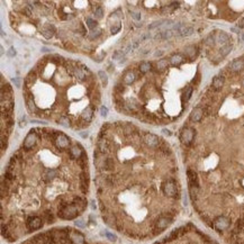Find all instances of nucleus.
Listing matches in <instances>:
<instances>
[{
    "mask_svg": "<svg viewBox=\"0 0 244 244\" xmlns=\"http://www.w3.org/2000/svg\"><path fill=\"white\" fill-rule=\"evenodd\" d=\"M59 124L61 125V126H63V127H70V119H69V117L66 116H61L60 117V119H59Z\"/></svg>",
    "mask_w": 244,
    "mask_h": 244,
    "instance_id": "7c9ffc66",
    "label": "nucleus"
},
{
    "mask_svg": "<svg viewBox=\"0 0 244 244\" xmlns=\"http://www.w3.org/2000/svg\"><path fill=\"white\" fill-rule=\"evenodd\" d=\"M179 6V2H172L171 5L169 6H164L162 9H161V12L162 14H164V15H167V14H170V12H172L177 7Z\"/></svg>",
    "mask_w": 244,
    "mask_h": 244,
    "instance_id": "b1692460",
    "label": "nucleus"
},
{
    "mask_svg": "<svg viewBox=\"0 0 244 244\" xmlns=\"http://www.w3.org/2000/svg\"><path fill=\"white\" fill-rule=\"evenodd\" d=\"M55 144L59 148H66L70 144V138L64 134H60L55 140Z\"/></svg>",
    "mask_w": 244,
    "mask_h": 244,
    "instance_id": "9b49d317",
    "label": "nucleus"
},
{
    "mask_svg": "<svg viewBox=\"0 0 244 244\" xmlns=\"http://www.w3.org/2000/svg\"><path fill=\"white\" fill-rule=\"evenodd\" d=\"M23 12H24L26 16H31L32 15L31 7H29V6H26V7H24V9H23Z\"/></svg>",
    "mask_w": 244,
    "mask_h": 244,
    "instance_id": "09e8293b",
    "label": "nucleus"
},
{
    "mask_svg": "<svg viewBox=\"0 0 244 244\" xmlns=\"http://www.w3.org/2000/svg\"><path fill=\"white\" fill-rule=\"evenodd\" d=\"M184 54L188 56V57H193V56L197 54V49L195 46H188L186 47L184 50Z\"/></svg>",
    "mask_w": 244,
    "mask_h": 244,
    "instance_id": "c85d7f7f",
    "label": "nucleus"
},
{
    "mask_svg": "<svg viewBox=\"0 0 244 244\" xmlns=\"http://www.w3.org/2000/svg\"><path fill=\"white\" fill-rule=\"evenodd\" d=\"M100 114H101V116L106 117L107 115H108V108L105 106H102L101 108H100Z\"/></svg>",
    "mask_w": 244,
    "mask_h": 244,
    "instance_id": "8fccbe9b",
    "label": "nucleus"
},
{
    "mask_svg": "<svg viewBox=\"0 0 244 244\" xmlns=\"http://www.w3.org/2000/svg\"><path fill=\"white\" fill-rule=\"evenodd\" d=\"M54 33H55V27L53 25H51V24L46 25L45 27H43V29H42V35L44 36L46 40L52 38L53 35H54Z\"/></svg>",
    "mask_w": 244,
    "mask_h": 244,
    "instance_id": "4468645a",
    "label": "nucleus"
},
{
    "mask_svg": "<svg viewBox=\"0 0 244 244\" xmlns=\"http://www.w3.org/2000/svg\"><path fill=\"white\" fill-rule=\"evenodd\" d=\"M138 45H140V42H133V43H131L129 45L126 47V50L124 51V53L126 54V53H128V52H131V51H134L136 47H138Z\"/></svg>",
    "mask_w": 244,
    "mask_h": 244,
    "instance_id": "4c0bfd02",
    "label": "nucleus"
},
{
    "mask_svg": "<svg viewBox=\"0 0 244 244\" xmlns=\"http://www.w3.org/2000/svg\"><path fill=\"white\" fill-rule=\"evenodd\" d=\"M231 225V219L226 216H218L214 220V227L218 231H225Z\"/></svg>",
    "mask_w": 244,
    "mask_h": 244,
    "instance_id": "20e7f679",
    "label": "nucleus"
},
{
    "mask_svg": "<svg viewBox=\"0 0 244 244\" xmlns=\"http://www.w3.org/2000/svg\"><path fill=\"white\" fill-rule=\"evenodd\" d=\"M25 99H26V102H27V106H28V109H29L32 112H35L36 106H35V102L33 101V98H28V97L25 95Z\"/></svg>",
    "mask_w": 244,
    "mask_h": 244,
    "instance_id": "c756f323",
    "label": "nucleus"
},
{
    "mask_svg": "<svg viewBox=\"0 0 244 244\" xmlns=\"http://www.w3.org/2000/svg\"><path fill=\"white\" fill-rule=\"evenodd\" d=\"M83 153L85 152H83V150H82L80 145H74V146H72L70 148V155L73 159H80Z\"/></svg>",
    "mask_w": 244,
    "mask_h": 244,
    "instance_id": "f3484780",
    "label": "nucleus"
},
{
    "mask_svg": "<svg viewBox=\"0 0 244 244\" xmlns=\"http://www.w3.org/2000/svg\"><path fill=\"white\" fill-rule=\"evenodd\" d=\"M74 76L79 79V80H81V81H83L85 79H86V73H85V71L82 70L81 68H74Z\"/></svg>",
    "mask_w": 244,
    "mask_h": 244,
    "instance_id": "bb28decb",
    "label": "nucleus"
},
{
    "mask_svg": "<svg viewBox=\"0 0 244 244\" xmlns=\"http://www.w3.org/2000/svg\"><path fill=\"white\" fill-rule=\"evenodd\" d=\"M161 55H163V51H157L155 53H154V56H155V57L161 56Z\"/></svg>",
    "mask_w": 244,
    "mask_h": 244,
    "instance_id": "4d7b16f0",
    "label": "nucleus"
},
{
    "mask_svg": "<svg viewBox=\"0 0 244 244\" xmlns=\"http://www.w3.org/2000/svg\"><path fill=\"white\" fill-rule=\"evenodd\" d=\"M80 134H81L82 137H85V138L88 137V133H87V134H86V133H80Z\"/></svg>",
    "mask_w": 244,
    "mask_h": 244,
    "instance_id": "052dcab7",
    "label": "nucleus"
},
{
    "mask_svg": "<svg viewBox=\"0 0 244 244\" xmlns=\"http://www.w3.org/2000/svg\"><path fill=\"white\" fill-rule=\"evenodd\" d=\"M173 34H174V32L173 31H161L160 33H158L157 35L154 36V38L155 40H169V38H171L173 36Z\"/></svg>",
    "mask_w": 244,
    "mask_h": 244,
    "instance_id": "6ab92c4d",
    "label": "nucleus"
},
{
    "mask_svg": "<svg viewBox=\"0 0 244 244\" xmlns=\"http://www.w3.org/2000/svg\"><path fill=\"white\" fill-rule=\"evenodd\" d=\"M69 240L71 244H85V236L80 232L72 231L69 233Z\"/></svg>",
    "mask_w": 244,
    "mask_h": 244,
    "instance_id": "6e6552de",
    "label": "nucleus"
},
{
    "mask_svg": "<svg viewBox=\"0 0 244 244\" xmlns=\"http://www.w3.org/2000/svg\"><path fill=\"white\" fill-rule=\"evenodd\" d=\"M86 23H87V26L91 29V31H93V29H96L97 28V21H95V19H92V18H87V21H86Z\"/></svg>",
    "mask_w": 244,
    "mask_h": 244,
    "instance_id": "72a5a7b5",
    "label": "nucleus"
},
{
    "mask_svg": "<svg viewBox=\"0 0 244 244\" xmlns=\"http://www.w3.org/2000/svg\"><path fill=\"white\" fill-rule=\"evenodd\" d=\"M72 204H74L76 207H78L80 213L83 212L87 207V200L85 198H82V197H74L73 200H72Z\"/></svg>",
    "mask_w": 244,
    "mask_h": 244,
    "instance_id": "dca6fc26",
    "label": "nucleus"
},
{
    "mask_svg": "<svg viewBox=\"0 0 244 244\" xmlns=\"http://www.w3.org/2000/svg\"><path fill=\"white\" fill-rule=\"evenodd\" d=\"M26 225H27L29 231H36V229H40L43 226V220L38 216H31L27 219Z\"/></svg>",
    "mask_w": 244,
    "mask_h": 244,
    "instance_id": "423d86ee",
    "label": "nucleus"
},
{
    "mask_svg": "<svg viewBox=\"0 0 244 244\" xmlns=\"http://www.w3.org/2000/svg\"><path fill=\"white\" fill-rule=\"evenodd\" d=\"M121 28H122V25H121V23H118L116 26H112V28H110V33L112 34H117L118 32L121 31Z\"/></svg>",
    "mask_w": 244,
    "mask_h": 244,
    "instance_id": "c03bdc74",
    "label": "nucleus"
},
{
    "mask_svg": "<svg viewBox=\"0 0 244 244\" xmlns=\"http://www.w3.org/2000/svg\"><path fill=\"white\" fill-rule=\"evenodd\" d=\"M193 137H195V131L190 127H186L182 129V132L180 134V140L183 144L189 145L190 143L193 142Z\"/></svg>",
    "mask_w": 244,
    "mask_h": 244,
    "instance_id": "39448f33",
    "label": "nucleus"
},
{
    "mask_svg": "<svg viewBox=\"0 0 244 244\" xmlns=\"http://www.w3.org/2000/svg\"><path fill=\"white\" fill-rule=\"evenodd\" d=\"M124 55H125V53L123 51H115L114 52V54H112V59L114 60H124L125 57H124Z\"/></svg>",
    "mask_w": 244,
    "mask_h": 244,
    "instance_id": "58836bf2",
    "label": "nucleus"
},
{
    "mask_svg": "<svg viewBox=\"0 0 244 244\" xmlns=\"http://www.w3.org/2000/svg\"><path fill=\"white\" fill-rule=\"evenodd\" d=\"M132 17L135 21H140L141 19V14L137 12V11H132Z\"/></svg>",
    "mask_w": 244,
    "mask_h": 244,
    "instance_id": "3c124183",
    "label": "nucleus"
},
{
    "mask_svg": "<svg viewBox=\"0 0 244 244\" xmlns=\"http://www.w3.org/2000/svg\"><path fill=\"white\" fill-rule=\"evenodd\" d=\"M171 222H172V218H171L170 216H161V217L155 222V225H154L155 231H157V232H162L163 229H165L169 225L171 224Z\"/></svg>",
    "mask_w": 244,
    "mask_h": 244,
    "instance_id": "0eeeda50",
    "label": "nucleus"
},
{
    "mask_svg": "<svg viewBox=\"0 0 244 244\" xmlns=\"http://www.w3.org/2000/svg\"><path fill=\"white\" fill-rule=\"evenodd\" d=\"M100 35H101V29L97 27L96 29H93V31H91L90 33H89V35H88V37H89L90 40H95V38H97V37H99Z\"/></svg>",
    "mask_w": 244,
    "mask_h": 244,
    "instance_id": "2f4dec72",
    "label": "nucleus"
},
{
    "mask_svg": "<svg viewBox=\"0 0 244 244\" xmlns=\"http://www.w3.org/2000/svg\"><path fill=\"white\" fill-rule=\"evenodd\" d=\"M81 117L83 118L85 122H87V123L90 122V121L92 119V117H93V110H92L91 107H87V108H85L81 114Z\"/></svg>",
    "mask_w": 244,
    "mask_h": 244,
    "instance_id": "aec40b11",
    "label": "nucleus"
},
{
    "mask_svg": "<svg viewBox=\"0 0 244 244\" xmlns=\"http://www.w3.org/2000/svg\"><path fill=\"white\" fill-rule=\"evenodd\" d=\"M93 14H95V16H96L98 19H100V18H102V16H104V10H102L101 7H97V8L93 9Z\"/></svg>",
    "mask_w": 244,
    "mask_h": 244,
    "instance_id": "a19ab883",
    "label": "nucleus"
},
{
    "mask_svg": "<svg viewBox=\"0 0 244 244\" xmlns=\"http://www.w3.org/2000/svg\"><path fill=\"white\" fill-rule=\"evenodd\" d=\"M151 69H152V64H151L150 62H142V63L140 64V71L142 72V73H146V72H148Z\"/></svg>",
    "mask_w": 244,
    "mask_h": 244,
    "instance_id": "cd10ccee",
    "label": "nucleus"
},
{
    "mask_svg": "<svg viewBox=\"0 0 244 244\" xmlns=\"http://www.w3.org/2000/svg\"><path fill=\"white\" fill-rule=\"evenodd\" d=\"M182 62H183V57L182 55H180V54H174V55H172L170 57V63H171L172 65H179V64H181Z\"/></svg>",
    "mask_w": 244,
    "mask_h": 244,
    "instance_id": "393cba45",
    "label": "nucleus"
},
{
    "mask_svg": "<svg viewBox=\"0 0 244 244\" xmlns=\"http://www.w3.org/2000/svg\"><path fill=\"white\" fill-rule=\"evenodd\" d=\"M191 93H193V88L189 87V88L186 89V92L183 93V100H184V101H188L189 99H190V97H191Z\"/></svg>",
    "mask_w": 244,
    "mask_h": 244,
    "instance_id": "ea45409f",
    "label": "nucleus"
},
{
    "mask_svg": "<svg viewBox=\"0 0 244 244\" xmlns=\"http://www.w3.org/2000/svg\"><path fill=\"white\" fill-rule=\"evenodd\" d=\"M214 37H215V41L219 43V44L226 45V44H229V36L225 32H217L216 35H214Z\"/></svg>",
    "mask_w": 244,
    "mask_h": 244,
    "instance_id": "ddd939ff",
    "label": "nucleus"
},
{
    "mask_svg": "<svg viewBox=\"0 0 244 244\" xmlns=\"http://www.w3.org/2000/svg\"><path fill=\"white\" fill-rule=\"evenodd\" d=\"M187 176H188L189 187H197V188H199L197 173L195 172V171H193V170H188V171H187Z\"/></svg>",
    "mask_w": 244,
    "mask_h": 244,
    "instance_id": "f8f14e48",
    "label": "nucleus"
},
{
    "mask_svg": "<svg viewBox=\"0 0 244 244\" xmlns=\"http://www.w3.org/2000/svg\"><path fill=\"white\" fill-rule=\"evenodd\" d=\"M36 141H37V136H36V134L34 133V131L32 129L31 132H29V134L26 136L25 141H24V148H26V150L32 148L35 145Z\"/></svg>",
    "mask_w": 244,
    "mask_h": 244,
    "instance_id": "1a4fd4ad",
    "label": "nucleus"
},
{
    "mask_svg": "<svg viewBox=\"0 0 244 244\" xmlns=\"http://www.w3.org/2000/svg\"><path fill=\"white\" fill-rule=\"evenodd\" d=\"M26 124H27V123H26L25 118H24V119H23V121H21V123H19V126H21V127H25Z\"/></svg>",
    "mask_w": 244,
    "mask_h": 244,
    "instance_id": "6e6d98bb",
    "label": "nucleus"
},
{
    "mask_svg": "<svg viewBox=\"0 0 244 244\" xmlns=\"http://www.w3.org/2000/svg\"><path fill=\"white\" fill-rule=\"evenodd\" d=\"M229 68H231L232 71H240V70H242V69H244V60H242V59L235 60V61L231 63Z\"/></svg>",
    "mask_w": 244,
    "mask_h": 244,
    "instance_id": "412c9836",
    "label": "nucleus"
},
{
    "mask_svg": "<svg viewBox=\"0 0 244 244\" xmlns=\"http://www.w3.org/2000/svg\"><path fill=\"white\" fill-rule=\"evenodd\" d=\"M115 90H116L117 92H119V93H122V92L124 91V87H123L122 85H117L116 88H115Z\"/></svg>",
    "mask_w": 244,
    "mask_h": 244,
    "instance_id": "603ef678",
    "label": "nucleus"
},
{
    "mask_svg": "<svg viewBox=\"0 0 244 244\" xmlns=\"http://www.w3.org/2000/svg\"><path fill=\"white\" fill-rule=\"evenodd\" d=\"M79 160V164H80V167H81L82 169H86L87 167V163H88V158H87L86 153H83L81 155V158L78 159Z\"/></svg>",
    "mask_w": 244,
    "mask_h": 244,
    "instance_id": "f704fd0d",
    "label": "nucleus"
},
{
    "mask_svg": "<svg viewBox=\"0 0 244 244\" xmlns=\"http://www.w3.org/2000/svg\"><path fill=\"white\" fill-rule=\"evenodd\" d=\"M98 76H100V79H101V81H102V85L106 87L107 83H108V78H107V74L104 71H99L98 72Z\"/></svg>",
    "mask_w": 244,
    "mask_h": 244,
    "instance_id": "79ce46f5",
    "label": "nucleus"
},
{
    "mask_svg": "<svg viewBox=\"0 0 244 244\" xmlns=\"http://www.w3.org/2000/svg\"><path fill=\"white\" fill-rule=\"evenodd\" d=\"M43 217H44V219H45L47 223H53V222H54V217H53V215H52L51 212H49V210L44 212Z\"/></svg>",
    "mask_w": 244,
    "mask_h": 244,
    "instance_id": "e433bc0d",
    "label": "nucleus"
},
{
    "mask_svg": "<svg viewBox=\"0 0 244 244\" xmlns=\"http://www.w3.org/2000/svg\"><path fill=\"white\" fill-rule=\"evenodd\" d=\"M91 208L92 209H96V205H95V201H93V200L91 201Z\"/></svg>",
    "mask_w": 244,
    "mask_h": 244,
    "instance_id": "680f3d73",
    "label": "nucleus"
},
{
    "mask_svg": "<svg viewBox=\"0 0 244 244\" xmlns=\"http://www.w3.org/2000/svg\"><path fill=\"white\" fill-rule=\"evenodd\" d=\"M148 38H150V34H145V35H143L142 37H141V41H144V40H148Z\"/></svg>",
    "mask_w": 244,
    "mask_h": 244,
    "instance_id": "13d9d810",
    "label": "nucleus"
},
{
    "mask_svg": "<svg viewBox=\"0 0 244 244\" xmlns=\"http://www.w3.org/2000/svg\"><path fill=\"white\" fill-rule=\"evenodd\" d=\"M168 65H169L168 60H164V59H163V60H160V61L157 63V68L160 69V70H164V69H167Z\"/></svg>",
    "mask_w": 244,
    "mask_h": 244,
    "instance_id": "c9c22d12",
    "label": "nucleus"
},
{
    "mask_svg": "<svg viewBox=\"0 0 244 244\" xmlns=\"http://www.w3.org/2000/svg\"><path fill=\"white\" fill-rule=\"evenodd\" d=\"M12 82L15 83L16 87H19V86H21V83H19V78H14V79H12Z\"/></svg>",
    "mask_w": 244,
    "mask_h": 244,
    "instance_id": "864d4df0",
    "label": "nucleus"
},
{
    "mask_svg": "<svg viewBox=\"0 0 244 244\" xmlns=\"http://www.w3.org/2000/svg\"><path fill=\"white\" fill-rule=\"evenodd\" d=\"M241 40H242V41H244V33L242 34V36H241Z\"/></svg>",
    "mask_w": 244,
    "mask_h": 244,
    "instance_id": "0e129e2a",
    "label": "nucleus"
},
{
    "mask_svg": "<svg viewBox=\"0 0 244 244\" xmlns=\"http://www.w3.org/2000/svg\"><path fill=\"white\" fill-rule=\"evenodd\" d=\"M74 224H76V226H78V227H81V229H83V227L86 226V223H85V220H83V219H76V222H74Z\"/></svg>",
    "mask_w": 244,
    "mask_h": 244,
    "instance_id": "49530a36",
    "label": "nucleus"
},
{
    "mask_svg": "<svg viewBox=\"0 0 244 244\" xmlns=\"http://www.w3.org/2000/svg\"><path fill=\"white\" fill-rule=\"evenodd\" d=\"M232 49H233L232 44H226V45H224L223 47L220 49V55H222V56H226L229 53V52L232 51Z\"/></svg>",
    "mask_w": 244,
    "mask_h": 244,
    "instance_id": "473e14b6",
    "label": "nucleus"
},
{
    "mask_svg": "<svg viewBox=\"0 0 244 244\" xmlns=\"http://www.w3.org/2000/svg\"><path fill=\"white\" fill-rule=\"evenodd\" d=\"M173 32H176L181 37H187V36L193 35L195 33V29L191 26L182 25V24H174L173 25Z\"/></svg>",
    "mask_w": 244,
    "mask_h": 244,
    "instance_id": "f03ea898",
    "label": "nucleus"
},
{
    "mask_svg": "<svg viewBox=\"0 0 244 244\" xmlns=\"http://www.w3.org/2000/svg\"><path fill=\"white\" fill-rule=\"evenodd\" d=\"M162 190L164 195L168 196V197H176L177 193H178L177 186H176V182L173 180H168V181H165L163 183Z\"/></svg>",
    "mask_w": 244,
    "mask_h": 244,
    "instance_id": "7ed1b4c3",
    "label": "nucleus"
},
{
    "mask_svg": "<svg viewBox=\"0 0 244 244\" xmlns=\"http://www.w3.org/2000/svg\"><path fill=\"white\" fill-rule=\"evenodd\" d=\"M239 26H240V27H243V26H244V18H242V19H241Z\"/></svg>",
    "mask_w": 244,
    "mask_h": 244,
    "instance_id": "bf43d9fd",
    "label": "nucleus"
},
{
    "mask_svg": "<svg viewBox=\"0 0 244 244\" xmlns=\"http://www.w3.org/2000/svg\"><path fill=\"white\" fill-rule=\"evenodd\" d=\"M135 79H136V76H135V73L132 71L127 72L126 74H125V76H124V82L126 83V85H132L133 82L135 81Z\"/></svg>",
    "mask_w": 244,
    "mask_h": 244,
    "instance_id": "a878e982",
    "label": "nucleus"
},
{
    "mask_svg": "<svg viewBox=\"0 0 244 244\" xmlns=\"http://www.w3.org/2000/svg\"><path fill=\"white\" fill-rule=\"evenodd\" d=\"M164 21H154V23H152L151 25H148V29H153V28H157V27H161V26L164 24Z\"/></svg>",
    "mask_w": 244,
    "mask_h": 244,
    "instance_id": "37998d69",
    "label": "nucleus"
},
{
    "mask_svg": "<svg viewBox=\"0 0 244 244\" xmlns=\"http://www.w3.org/2000/svg\"><path fill=\"white\" fill-rule=\"evenodd\" d=\"M203 109L201 108H195L193 112H191V114H190V119L193 121V122L197 123L199 122L200 119H201V117H203Z\"/></svg>",
    "mask_w": 244,
    "mask_h": 244,
    "instance_id": "a211bd4d",
    "label": "nucleus"
},
{
    "mask_svg": "<svg viewBox=\"0 0 244 244\" xmlns=\"http://www.w3.org/2000/svg\"><path fill=\"white\" fill-rule=\"evenodd\" d=\"M7 55L9 56V57H15V55H16V50L11 46L10 49L7 51Z\"/></svg>",
    "mask_w": 244,
    "mask_h": 244,
    "instance_id": "de8ad7c7",
    "label": "nucleus"
},
{
    "mask_svg": "<svg viewBox=\"0 0 244 244\" xmlns=\"http://www.w3.org/2000/svg\"><path fill=\"white\" fill-rule=\"evenodd\" d=\"M162 132H163V134L167 135V136H171V135H172L171 131H169V129H162Z\"/></svg>",
    "mask_w": 244,
    "mask_h": 244,
    "instance_id": "5fc2aeb1",
    "label": "nucleus"
},
{
    "mask_svg": "<svg viewBox=\"0 0 244 244\" xmlns=\"http://www.w3.org/2000/svg\"><path fill=\"white\" fill-rule=\"evenodd\" d=\"M105 235L107 236V239L110 240L112 242H115V241L117 240V236H116V235H114V234L109 233V232H105Z\"/></svg>",
    "mask_w": 244,
    "mask_h": 244,
    "instance_id": "a18cd8bd",
    "label": "nucleus"
},
{
    "mask_svg": "<svg viewBox=\"0 0 244 244\" xmlns=\"http://www.w3.org/2000/svg\"><path fill=\"white\" fill-rule=\"evenodd\" d=\"M97 145H98V151L104 154V153H107L109 151V144H108V141H106L105 138H101L99 136V140L97 142Z\"/></svg>",
    "mask_w": 244,
    "mask_h": 244,
    "instance_id": "2eb2a0df",
    "label": "nucleus"
},
{
    "mask_svg": "<svg viewBox=\"0 0 244 244\" xmlns=\"http://www.w3.org/2000/svg\"><path fill=\"white\" fill-rule=\"evenodd\" d=\"M160 141L161 140L157 135H154V134H146L144 136V142L146 143L150 148H157V146H159Z\"/></svg>",
    "mask_w": 244,
    "mask_h": 244,
    "instance_id": "9d476101",
    "label": "nucleus"
},
{
    "mask_svg": "<svg viewBox=\"0 0 244 244\" xmlns=\"http://www.w3.org/2000/svg\"><path fill=\"white\" fill-rule=\"evenodd\" d=\"M56 174H57L56 170H54V169H49V170H46L45 173L43 174V179H44L45 181H51L52 179L55 178Z\"/></svg>",
    "mask_w": 244,
    "mask_h": 244,
    "instance_id": "4be33fe9",
    "label": "nucleus"
},
{
    "mask_svg": "<svg viewBox=\"0 0 244 244\" xmlns=\"http://www.w3.org/2000/svg\"><path fill=\"white\" fill-rule=\"evenodd\" d=\"M42 51L43 52H49V51H51V50H50V49H47V47H43V49H42Z\"/></svg>",
    "mask_w": 244,
    "mask_h": 244,
    "instance_id": "e2e57ef3",
    "label": "nucleus"
},
{
    "mask_svg": "<svg viewBox=\"0 0 244 244\" xmlns=\"http://www.w3.org/2000/svg\"><path fill=\"white\" fill-rule=\"evenodd\" d=\"M80 214L79 209L74 204H68L66 201H62L59 207V217L62 219H73Z\"/></svg>",
    "mask_w": 244,
    "mask_h": 244,
    "instance_id": "f257e3e1",
    "label": "nucleus"
},
{
    "mask_svg": "<svg viewBox=\"0 0 244 244\" xmlns=\"http://www.w3.org/2000/svg\"><path fill=\"white\" fill-rule=\"evenodd\" d=\"M224 85V78L223 76H215L213 79V87L214 89H216V90H219L222 87H223Z\"/></svg>",
    "mask_w": 244,
    "mask_h": 244,
    "instance_id": "5701e85b",
    "label": "nucleus"
}]
</instances>
